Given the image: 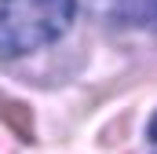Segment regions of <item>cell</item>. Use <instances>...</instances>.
<instances>
[{"mask_svg": "<svg viewBox=\"0 0 157 154\" xmlns=\"http://www.w3.org/2000/svg\"><path fill=\"white\" fill-rule=\"evenodd\" d=\"M77 0H0V59H22L70 33Z\"/></svg>", "mask_w": 157, "mask_h": 154, "instance_id": "1", "label": "cell"}, {"mask_svg": "<svg viewBox=\"0 0 157 154\" xmlns=\"http://www.w3.org/2000/svg\"><path fill=\"white\" fill-rule=\"evenodd\" d=\"M113 11L132 26L157 30V0H113Z\"/></svg>", "mask_w": 157, "mask_h": 154, "instance_id": "2", "label": "cell"}, {"mask_svg": "<svg viewBox=\"0 0 157 154\" xmlns=\"http://www.w3.org/2000/svg\"><path fill=\"white\" fill-rule=\"evenodd\" d=\"M0 117L15 128L18 140H33V114H29L26 103H18V99H4V103H0Z\"/></svg>", "mask_w": 157, "mask_h": 154, "instance_id": "3", "label": "cell"}, {"mask_svg": "<svg viewBox=\"0 0 157 154\" xmlns=\"http://www.w3.org/2000/svg\"><path fill=\"white\" fill-rule=\"evenodd\" d=\"M150 140L157 143V114H154V121H150Z\"/></svg>", "mask_w": 157, "mask_h": 154, "instance_id": "4", "label": "cell"}]
</instances>
